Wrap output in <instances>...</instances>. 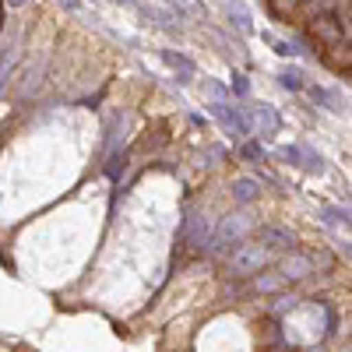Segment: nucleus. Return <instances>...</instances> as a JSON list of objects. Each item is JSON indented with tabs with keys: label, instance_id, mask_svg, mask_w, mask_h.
Segmentation results:
<instances>
[{
	"label": "nucleus",
	"instance_id": "39448f33",
	"mask_svg": "<svg viewBox=\"0 0 352 352\" xmlns=\"http://www.w3.org/2000/svg\"><path fill=\"white\" fill-rule=\"evenodd\" d=\"M285 282H303V278H310L317 268H314V261L307 257V254H300V250H289L282 261H278V268H275Z\"/></svg>",
	"mask_w": 352,
	"mask_h": 352
},
{
	"label": "nucleus",
	"instance_id": "ddd939ff",
	"mask_svg": "<svg viewBox=\"0 0 352 352\" xmlns=\"http://www.w3.org/2000/svg\"><path fill=\"white\" fill-rule=\"evenodd\" d=\"M226 8H229V21L236 25V32L254 36V21H250V14H247V8H243V0H226Z\"/></svg>",
	"mask_w": 352,
	"mask_h": 352
},
{
	"label": "nucleus",
	"instance_id": "f3484780",
	"mask_svg": "<svg viewBox=\"0 0 352 352\" xmlns=\"http://www.w3.org/2000/svg\"><path fill=\"white\" fill-rule=\"evenodd\" d=\"M317 215L324 219L328 226H352V212L338 208V204H320V212H317Z\"/></svg>",
	"mask_w": 352,
	"mask_h": 352
},
{
	"label": "nucleus",
	"instance_id": "cd10ccee",
	"mask_svg": "<svg viewBox=\"0 0 352 352\" xmlns=\"http://www.w3.org/2000/svg\"><path fill=\"white\" fill-rule=\"evenodd\" d=\"M113 4H120V8H134L138 0H113Z\"/></svg>",
	"mask_w": 352,
	"mask_h": 352
},
{
	"label": "nucleus",
	"instance_id": "6ab92c4d",
	"mask_svg": "<svg viewBox=\"0 0 352 352\" xmlns=\"http://www.w3.org/2000/svg\"><path fill=\"white\" fill-rule=\"evenodd\" d=\"M278 85L289 88V92H300V88H303V71L300 67H282L278 71Z\"/></svg>",
	"mask_w": 352,
	"mask_h": 352
},
{
	"label": "nucleus",
	"instance_id": "20e7f679",
	"mask_svg": "<svg viewBox=\"0 0 352 352\" xmlns=\"http://www.w3.org/2000/svg\"><path fill=\"white\" fill-rule=\"evenodd\" d=\"M247 120H250V131H254V134H261V138H275V134H278V127H282V116H278V113H275V106H268V102L250 106Z\"/></svg>",
	"mask_w": 352,
	"mask_h": 352
},
{
	"label": "nucleus",
	"instance_id": "b1692460",
	"mask_svg": "<svg viewBox=\"0 0 352 352\" xmlns=\"http://www.w3.org/2000/svg\"><path fill=\"white\" fill-rule=\"evenodd\" d=\"M307 257L314 261V268H320V272H331V268H335V257H331L328 250H310Z\"/></svg>",
	"mask_w": 352,
	"mask_h": 352
},
{
	"label": "nucleus",
	"instance_id": "bb28decb",
	"mask_svg": "<svg viewBox=\"0 0 352 352\" xmlns=\"http://www.w3.org/2000/svg\"><path fill=\"white\" fill-rule=\"evenodd\" d=\"M229 92H236V96H250V81L240 74V71H232V81H229Z\"/></svg>",
	"mask_w": 352,
	"mask_h": 352
},
{
	"label": "nucleus",
	"instance_id": "4be33fe9",
	"mask_svg": "<svg viewBox=\"0 0 352 352\" xmlns=\"http://www.w3.org/2000/svg\"><path fill=\"white\" fill-rule=\"evenodd\" d=\"M303 169L307 173H324V159H320V152H314V148H307V144H303Z\"/></svg>",
	"mask_w": 352,
	"mask_h": 352
},
{
	"label": "nucleus",
	"instance_id": "9b49d317",
	"mask_svg": "<svg viewBox=\"0 0 352 352\" xmlns=\"http://www.w3.org/2000/svg\"><path fill=\"white\" fill-rule=\"evenodd\" d=\"M257 197H261V180H250V176L232 180V201L236 204H254Z\"/></svg>",
	"mask_w": 352,
	"mask_h": 352
},
{
	"label": "nucleus",
	"instance_id": "a878e982",
	"mask_svg": "<svg viewBox=\"0 0 352 352\" xmlns=\"http://www.w3.org/2000/svg\"><path fill=\"white\" fill-rule=\"evenodd\" d=\"M204 88H208V92L215 96V102H226L232 92H229V88L222 85V81H215V78H204Z\"/></svg>",
	"mask_w": 352,
	"mask_h": 352
},
{
	"label": "nucleus",
	"instance_id": "f03ea898",
	"mask_svg": "<svg viewBox=\"0 0 352 352\" xmlns=\"http://www.w3.org/2000/svg\"><path fill=\"white\" fill-rule=\"evenodd\" d=\"M268 261H272V250L268 247H261V243H240L236 250L229 254L226 268H229L232 278H254V275H261L264 268H268Z\"/></svg>",
	"mask_w": 352,
	"mask_h": 352
},
{
	"label": "nucleus",
	"instance_id": "5701e85b",
	"mask_svg": "<svg viewBox=\"0 0 352 352\" xmlns=\"http://www.w3.org/2000/svg\"><path fill=\"white\" fill-rule=\"evenodd\" d=\"M278 159L289 166H303V144H285V148H278Z\"/></svg>",
	"mask_w": 352,
	"mask_h": 352
},
{
	"label": "nucleus",
	"instance_id": "f8f14e48",
	"mask_svg": "<svg viewBox=\"0 0 352 352\" xmlns=\"http://www.w3.org/2000/svg\"><path fill=\"white\" fill-rule=\"evenodd\" d=\"M18 32H11V39H8V46L0 50V88H4V81L11 78V71H14V64H18Z\"/></svg>",
	"mask_w": 352,
	"mask_h": 352
},
{
	"label": "nucleus",
	"instance_id": "7ed1b4c3",
	"mask_svg": "<svg viewBox=\"0 0 352 352\" xmlns=\"http://www.w3.org/2000/svg\"><path fill=\"white\" fill-rule=\"evenodd\" d=\"M208 113L215 116V120L226 127V134H232V138L254 134V131H250V120H247V113L236 109V106H229V102H208Z\"/></svg>",
	"mask_w": 352,
	"mask_h": 352
},
{
	"label": "nucleus",
	"instance_id": "1a4fd4ad",
	"mask_svg": "<svg viewBox=\"0 0 352 352\" xmlns=\"http://www.w3.org/2000/svg\"><path fill=\"white\" fill-rule=\"evenodd\" d=\"M285 278L278 272H261L250 278V292H261V296H278V292H285Z\"/></svg>",
	"mask_w": 352,
	"mask_h": 352
},
{
	"label": "nucleus",
	"instance_id": "dca6fc26",
	"mask_svg": "<svg viewBox=\"0 0 352 352\" xmlns=\"http://www.w3.org/2000/svg\"><path fill=\"white\" fill-rule=\"evenodd\" d=\"M173 4V14H180V18H204L208 14V8L201 4V0H169Z\"/></svg>",
	"mask_w": 352,
	"mask_h": 352
},
{
	"label": "nucleus",
	"instance_id": "f257e3e1",
	"mask_svg": "<svg viewBox=\"0 0 352 352\" xmlns=\"http://www.w3.org/2000/svg\"><path fill=\"white\" fill-rule=\"evenodd\" d=\"M250 232H254V215H247V212L226 215V219L219 222V229H215L212 243H208V254L215 257V254H226V250H232V247H240Z\"/></svg>",
	"mask_w": 352,
	"mask_h": 352
},
{
	"label": "nucleus",
	"instance_id": "393cba45",
	"mask_svg": "<svg viewBox=\"0 0 352 352\" xmlns=\"http://www.w3.org/2000/svg\"><path fill=\"white\" fill-rule=\"evenodd\" d=\"M264 43H272L278 56H296V53H300L296 43H285V39H275V36H264Z\"/></svg>",
	"mask_w": 352,
	"mask_h": 352
},
{
	"label": "nucleus",
	"instance_id": "4468645a",
	"mask_svg": "<svg viewBox=\"0 0 352 352\" xmlns=\"http://www.w3.org/2000/svg\"><path fill=\"white\" fill-rule=\"evenodd\" d=\"M303 303V296H300V292H278V296L268 303V314L272 317H285V314H292V310H296Z\"/></svg>",
	"mask_w": 352,
	"mask_h": 352
},
{
	"label": "nucleus",
	"instance_id": "6e6552de",
	"mask_svg": "<svg viewBox=\"0 0 352 352\" xmlns=\"http://www.w3.org/2000/svg\"><path fill=\"white\" fill-rule=\"evenodd\" d=\"M310 28H314V36H317L320 43H328V46H342V43H345L342 21H338L335 14H317V18L310 21Z\"/></svg>",
	"mask_w": 352,
	"mask_h": 352
},
{
	"label": "nucleus",
	"instance_id": "2eb2a0df",
	"mask_svg": "<svg viewBox=\"0 0 352 352\" xmlns=\"http://www.w3.org/2000/svg\"><path fill=\"white\" fill-rule=\"evenodd\" d=\"M141 14H144V18H152L159 28H166V32H176V28H180V21H184L180 14H173V11H159V8H148V4L141 8Z\"/></svg>",
	"mask_w": 352,
	"mask_h": 352
},
{
	"label": "nucleus",
	"instance_id": "423d86ee",
	"mask_svg": "<svg viewBox=\"0 0 352 352\" xmlns=\"http://www.w3.org/2000/svg\"><path fill=\"white\" fill-rule=\"evenodd\" d=\"M212 236H215V229H212V222L204 219V215L187 219V226H184V243H187L190 250H208Z\"/></svg>",
	"mask_w": 352,
	"mask_h": 352
},
{
	"label": "nucleus",
	"instance_id": "c85d7f7f",
	"mask_svg": "<svg viewBox=\"0 0 352 352\" xmlns=\"http://www.w3.org/2000/svg\"><path fill=\"white\" fill-rule=\"evenodd\" d=\"M8 4H11V8H25V4H28V0H8Z\"/></svg>",
	"mask_w": 352,
	"mask_h": 352
},
{
	"label": "nucleus",
	"instance_id": "412c9836",
	"mask_svg": "<svg viewBox=\"0 0 352 352\" xmlns=\"http://www.w3.org/2000/svg\"><path fill=\"white\" fill-rule=\"evenodd\" d=\"M240 155H243L250 166H261L264 159H268V152H264L261 141H243V144H240Z\"/></svg>",
	"mask_w": 352,
	"mask_h": 352
},
{
	"label": "nucleus",
	"instance_id": "0eeeda50",
	"mask_svg": "<svg viewBox=\"0 0 352 352\" xmlns=\"http://www.w3.org/2000/svg\"><path fill=\"white\" fill-rule=\"evenodd\" d=\"M257 240H261V247H268V250H285L289 254L292 247H296V232L285 229V226H261Z\"/></svg>",
	"mask_w": 352,
	"mask_h": 352
},
{
	"label": "nucleus",
	"instance_id": "9d476101",
	"mask_svg": "<svg viewBox=\"0 0 352 352\" xmlns=\"http://www.w3.org/2000/svg\"><path fill=\"white\" fill-rule=\"evenodd\" d=\"M162 60L176 71V81L190 85V78H194V60H190V56H184L180 50H162Z\"/></svg>",
	"mask_w": 352,
	"mask_h": 352
},
{
	"label": "nucleus",
	"instance_id": "aec40b11",
	"mask_svg": "<svg viewBox=\"0 0 352 352\" xmlns=\"http://www.w3.org/2000/svg\"><path fill=\"white\" fill-rule=\"evenodd\" d=\"M310 99H314V102H324L331 113H342V99H338V92H328V88H317V85H314V88H310Z\"/></svg>",
	"mask_w": 352,
	"mask_h": 352
},
{
	"label": "nucleus",
	"instance_id": "c756f323",
	"mask_svg": "<svg viewBox=\"0 0 352 352\" xmlns=\"http://www.w3.org/2000/svg\"><path fill=\"white\" fill-rule=\"evenodd\" d=\"M0 14H4V0H0Z\"/></svg>",
	"mask_w": 352,
	"mask_h": 352
},
{
	"label": "nucleus",
	"instance_id": "a211bd4d",
	"mask_svg": "<svg viewBox=\"0 0 352 352\" xmlns=\"http://www.w3.org/2000/svg\"><path fill=\"white\" fill-rule=\"evenodd\" d=\"M127 162H131V152H127V148L113 152V155H109V162H106V176H109V180H120L124 169H127Z\"/></svg>",
	"mask_w": 352,
	"mask_h": 352
}]
</instances>
